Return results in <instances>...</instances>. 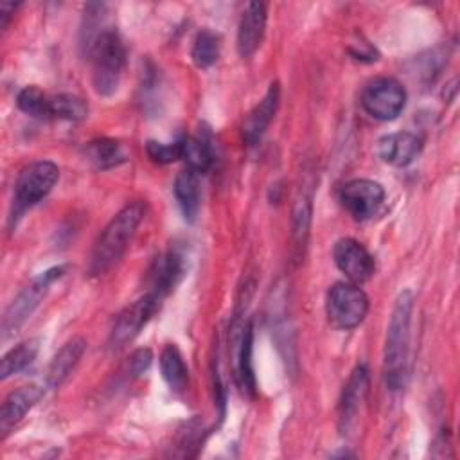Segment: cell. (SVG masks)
I'll use <instances>...</instances> for the list:
<instances>
[{
	"instance_id": "obj_29",
	"label": "cell",
	"mask_w": 460,
	"mask_h": 460,
	"mask_svg": "<svg viewBox=\"0 0 460 460\" xmlns=\"http://www.w3.org/2000/svg\"><path fill=\"white\" fill-rule=\"evenodd\" d=\"M151 359H153V354L149 349H137L128 359V374L131 377H138L149 368Z\"/></svg>"
},
{
	"instance_id": "obj_13",
	"label": "cell",
	"mask_w": 460,
	"mask_h": 460,
	"mask_svg": "<svg viewBox=\"0 0 460 460\" xmlns=\"http://www.w3.org/2000/svg\"><path fill=\"white\" fill-rule=\"evenodd\" d=\"M266 29V5L250 2L241 16L237 31V50L241 58H250L261 45Z\"/></svg>"
},
{
	"instance_id": "obj_3",
	"label": "cell",
	"mask_w": 460,
	"mask_h": 460,
	"mask_svg": "<svg viewBox=\"0 0 460 460\" xmlns=\"http://www.w3.org/2000/svg\"><path fill=\"white\" fill-rule=\"evenodd\" d=\"M86 47L92 61V83L95 92L102 97L115 93L126 65V49L119 32L115 29H102Z\"/></svg>"
},
{
	"instance_id": "obj_8",
	"label": "cell",
	"mask_w": 460,
	"mask_h": 460,
	"mask_svg": "<svg viewBox=\"0 0 460 460\" xmlns=\"http://www.w3.org/2000/svg\"><path fill=\"white\" fill-rule=\"evenodd\" d=\"M160 300L153 293L142 295L138 300L133 304L126 305L115 318L113 327L110 331L108 345L110 349H122L126 343H129L140 331L142 327L149 322L153 313L158 309Z\"/></svg>"
},
{
	"instance_id": "obj_22",
	"label": "cell",
	"mask_w": 460,
	"mask_h": 460,
	"mask_svg": "<svg viewBox=\"0 0 460 460\" xmlns=\"http://www.w3.org/2000/svg\"><path fill=\"white\" fill-rule=\"evenodd\" d=\"M86 158L97 169H111L126 160L124 149L117 140L111 138H97L86 144Z\"/></svg>"
},
{
	"instance_id": "obj_5",
	"label": "cell",
	"mask_w": 460,
	"mask_h": 460,
	"mask_svg": "<svg viewBox=\"0 0 460 460\" xmlns=\"http://www.w3.org/2000/svg\"><path fill=\"white\" fill-rule=\"evenodd\" d=\"M65 273L63 266H54L43 273H40L36 279H32L9 304V307L4 313L2 318V338H7L11 332L18 331V327L23 325V322L34 313V309L40 305V302L49 293L50 286L61 279Z\"/></svg>"
},
{
	"instance_id": "obj_30",
	"label": "cell",
	"mask_w": 460,
	"mask_h": 460,
	"mask_svg": "<svg viewBox=\"0 0 460 460\" xmlns=\"http://www.w3.org/2000/svg\"><path fill=\"white\" fill-rule=\"evenodd\" d=\"M14 9H16V4H11V2H2L0 4V18H2L0 27L2 29L7 25V20H9L11 13H14Z\"/></svg>"
},
{
	"instance_id": "obj_2",
	"label": "cell",
	"mask_w": 460,
	"mask_h": 460,
	"mask_svg": "<svg viewBox=\"0 0 460 460\" xmlns=\"http://www.w3.org/2000/svg\"><path fill=\"white\" fill-rule=\"evenodd\" d=\"M411 311L413 293L406 289L395 300L385 341V379L390 390H399L406 383Z\"/></svg>"
},
{
	"instance_id": "obj_9",
	"label": "cell",
	"mask_w": 460,
	"mask_h": 460,
	"mask_svg": "<svg viewBox=\"0 0 460 460\" xmlns=\"http://www.w3.org/2000/svg\"><path fill=\"white\" fill-rule=\"evenodd\" d=\"M385 199V189L374 180H350L340 189V201L343 208L358 221L372 217Z\"/></svg>"
},
{
	"instance_id": "obj_16",
	"label": "cell",
	"mask_w": 460,
	"mask_h": 460,
	"mask_svg": "<svg viewBox=\"0 0 460 460\" xmlns=\"http://www.w3.org/2000/svg\"><path fill=\"white\" fill-rule=\"evenodd\" d=\"M41 397H43V388H40L36 385H25V386L13 390L4 399V404L0 410L2 433H7L13 426H16Z\"/></svg>"
},
{
	"instance_id": "obj_17",
	"label": "cell",
	"mask_w": 460,
	"mask_h": 460,
	"mask_svg": "<svg viewBox=\"0 0 460 460\" xmlns=\"http://www.w3.org/2000/svg\"><path fill=\"white\" fill-rule=\"evenodd\" d=\"M86 350V340L84 338H72L66 341L52 358L47 368V385L50 388H58L75 368L79 359L83 358Z\"/></svg>"
},
{
	"instance_id": "obj_15",
	"label": "cell",
	"mask_w": 460,
	"mask_h": 460,
	"mask_svg": "<svg viewBox=\"0 0 460 460\" xmlns=\"http://www.w3.org/2000/svg\"><path fill=\"white\" fill-rule=\"evenodd\" d=\"M368 392V370L365 365H358L347 385L343 386V394L340 399V428L341 431H349V428L352 426L358 410L361 406V402L365 401Z\"/></svg>"
},
{
	"instance_id": "obj_12",
	"label": "cell",
	"mask_w": 460,
	"mask_h": 460,
	"mask_svg": "<svg viewBox=\"0 0 460 460\" xmlns=\"http://www.w3.org/2000/svg\"><path fill=\"white\" fill-rule=\"evenodd\" d=\"M280 99L279 83H271L264 97L253 106L243 122V138L248 146H255L266 133L270 122L273 120Z\"/></svg>"
},
{
	"instance_id": "obj_25",
	"label": "cell",
	"mask_w": 460,
	"mask_h": 460,
	"mask_svg": "<svg viewBox=\"0 0 460 460\" xmlns=\"http://www.w3.org/2000/svg\"><path fill=\"white\" fill-rule=\"evenodd\" d=\"M219 50H221V38L216 32L203 29L201 32H198L194 40L190 56L198 68H208L217 61Z\"/></svg>"
},
{
	"instance_id": "obj_26",
	"label": "cell",
	"mask_w": 460,
	"mask_h": 460,
	"mask_svg": "<svg viewBox=\"0 0 460 460\" xmlns=\"http://www.w3.org/2000/svg\"><path fill=\"white\" fill-rule=\"evenodd\" d=\"M88 113L86 102L70 93H59L50 97V119H65V120H83Z\"/></svg>"
},
{
	"instance_id": "obj_1",
	"label": "cell",
	"mask_w": 460,
	"mask_h": 460,
	"mask_svg": "<svg viewBox=\"0 0 460 460\" xmlns=\"http://www.w3.org/2000/svg\"><path fill=\"white\" fill-rule=\"evenodd\" d=\"M146 216V203L133 201L120 208L110 223L101 230L93 243L88 271L90 275L106 273L126 252L129 241L133 239L140 221Z\"/></svg>"
},
{
	"instance_id": "obj_24",
	"label": "cell",
	"mask_w": 460,
	"mask_h": 460,
	"mask_svg": "<svg viewBox=\"0 0 460 460\" xmlns=\"http://www.w3.org/2000/svg\"><path fill=\"white\" fill-rule=\"evenodd\" d=\"M252 350H253V329H252V323H246L243 327L241 341H239L237 370H239L243 388L250 395H255V374H253V363H252Z\"/></svg>"
},
{
	"instance_id": "obj_11",
	"label": "cell",
	"mask_w": 460,
	"mask_h": 460,
	"mask_svg": "<svg viewBox=\"0 0 460 460\" xmlns=\"http://www.w3.org/2000/svg\"><path fill=\"white\" fill-rule=\"evenodd\" d=\"M185 271L183 257L171 250L153 262L149 270V293H153L160 302L178 286Z\"/></svg>"
},
{
	"instance_id": "obj_23",
	"label": "cell",
	"mask_w": 460,
	"mask_h": 460,
	"mask_svg": "<svg viewBox=\"0 0 460 460\" xmlns=\"http://www.w3.org/2000/svg\"><path fill=\"white\" fill-rule=\"evenodd\" d=\"M38 340H27L16 347H13L9 352L4 354L2 361H0V377L7 379L18 372H22L25 367H29L36 354H38Z\"/></svg>"
},
{
	"instance_id": "obj_28",
	"label": "cell",
	"mask_w": 460,
	"mask_h": 460,
	"mask_svg": "<svg viewBox=\"0 0 460 460\" xmlns=\"http://www.w3.org/2000/svg\"><path fill=\"white\" fill-rule=\"evenodd\" d=\"M146 151L147 156L155 162V164H172L176 160L181 158V140L171 142V144H162L156 140H149L146 144Z\"/></svg>"
},
{
	"instance_id": "obj_27",
	"label": "cell",
	"mask_w": 460,
	"mask_h": 460,
	"mask_svg": "<svg viewBox=\"0 0 460 460\" xmlns=\"http://www.w3.org/2000/svg\"><path fill=\"white\" fill-rule=\"evenodd\" d=\"M18 108L36 119H50V95L41 92L38 86H25L18 93Z\"/></svg>"
},
{
	"instance_id": "obj_21",
	"label": "cell",
	"mask_w": 460,
	"mask_h": 460,
	"mask_svg": "<svg viewBox=\"0 0 460 460\" xmlns=\"http://www.w3.org/2000/svg\"><path fill=\"white\" fill-rule=\"evenodd\" d=\"M311 214H313V192L311 189L302 187L295 208H293V248L300 253L307 243L309 235V223H311Z\"/></svg>"
},
{
	"instance_id": "obj_14",
	"label": "cell",
	"mask_w": 460,
	"mask_h": 460,
	"mask_svg": "<svg viewBox=\"0 0 460 460\" xmlns=\"http://www.w3.org/2000/svg\"><path fill=\"white\" fill-rule=\"evenodd\" d=\"M420 147H422L420 138L410 131L390 133L379 138L377 142L379 156L383 158V162L394 167H404L411 164L420 153Z\"/></svg>"
},
{
	"instance_id": "obj_10",
	"label": "cell",
	"mask_w": 460,
	"mask_h": 460,
	"mask_svg": "<svg viewBox=\"0 0 460 460\" xmlns=\"http://www.w3.org/2000/svg\"><path fill=\"white\" fill-rule=\"evenodd\" d=\"M332 257L338 270L354 284H361L374 275L376 264L372 255L352 237H343L336 241L332 248Z\"/></svg>"
},
{
	"instance_id": "obj_18",
	"label": "cell",
	"mask_w": 460,
	"mask_h": 460,
	"mask_svg": "<svg viewBox=\"0 0 460 460\" xmlns=\"http://www.w3.org/2000/svg\"><path fill=\"white\" fill-rule=\"evenodd\" d=\"M181 158L187 164V169L194 172H207L214 162V151L210 138L205 135H194L181 138Z\"/></svg>"
},
{
	"instance_id": "obj_19",
	"label": "cell",
	"mask_w": 460,
	"mask_h": 460,
	"mask_svg": "<svg viewBox=\"0 0 460 460\" xmlns=\"http://www.w3.org/2000/svg\"><path fill=\"white\" fill-rule=\"evenodd\" d=\"M174 196L185 216V219L194 221L199 210V181L198 172L185 169L174 180Z\"/></svg>"
},
{
	"instance_id": "obj_4",
	"label": "cell",
	"mask_w": 460,
	"mask_h": 460,
	"mask_svg": "<svg viewBox=\"0 0 460 460\" xmlns=\"http://www.w3.org/2000/svg\"><path fill=\"white\" fill-rule=\"evenodd\" d=\"M59 169L50 160H38L25 165L14 183L13 196V219L20 217L27 208L41 201L56 185Z\"/></svg>"
},
{
	"instance_id": "obj_6",
	"label": "cell",
	"mask_w": 460,
	"mask_h": 460,
	"mask_svg": "<svg viewBox=\"0 0 460 460\" xmlns=\"http://www.w3.org/2000/svg\"><path fill=\"white\" fill-rule=\"evenodd\" d=\"M329 322L340 329L359 325L368 313V296L354 282H336L325 300Z\"/></svg>"
},
{
	"instance_id": "obj_7",
	"label": "cell",
	"mask_w": 460,
	"mask_h": 460,
	"mask_svg": "<svg viewBox=\"0 0 460 460\" xmlns=\"http://www.w3.org/2000/svg\"><path fill=\"white\" fill-rule=\"evenodd\" d=\"M406 104L402 84L392 77H377L361 92V106L377 120H394Z\"/></svg>"
},
{
	"instance_id": "obj_20",
	"label": "cell",
	"mask_w": 460,
	"mask_h": 460,
	"mask_svg": "<svg viewBox=\"0 0 460 460\" xmlns=\"http://www.w3.org/2000/svg\"><path fill=\"white\" fill-rule=\"evenodd\" d=\"M160 370L171 390L181 392L189 385V370L180 349L172 343L165 345L160 354Z\"/></svg>"
}]
</instances>
